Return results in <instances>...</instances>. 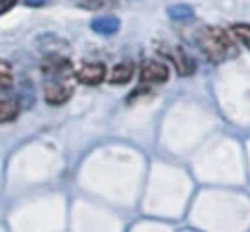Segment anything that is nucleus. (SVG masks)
<instances>
[{
	"label": "nucleus",
	"mask_w": 250,
	"mask_h": 232,
	"mask_svg": "<svg viewBox=\"0 0 250 232\" xmlns=\"http://www.w3.org/2000/svg\"><path fill=\"white\" fill-rule=\"evenodd\" d=\"M20 97L12 90L0 92V123L14 121L20 113Z\"/></svg>",
	"instance_id": "7"
},
{
	"label": "nucleus",
	"mask_w": 250,
	"mask_h": 232,
	"mask_svg": "<svg viewBox=\"0 0 250 232\" xmlns=\"http://www.w3.org/2000/svg\"><path fill=\"white\" fill-rule=\"evenodd\" d=\"M14 76H12V66L6 60H0V92L12 90Z\"/></svg>",
	"instance_id": "11"
},
{
	"label": "nucleus",
	"mask_w": 250,
	"mask_h": 232,
	"mask_svg": "<svg viewBox=\"0 0 250 232\" xmlns=\"http://www.w3.org/2000/svg\"><path fill=\"white\" fill-rule=\"evenodd\" d=\"M168 16L176 21H188L193 18V10L186 4H176V6H170L168 8Z\"/></svg>",
	"instance_id": "10"
},
{
	"label": "nucleus",
	"mask_w": 250,
	"mask_h": 232,
	"mask_svg": "<svg viewBox=\"0 0 250 232\" xmlns=\"http://www.w3.org/2000/svg\"><path fill=\"white\" fill-rule=\"evenodd\" d=\"M197 43L205 57L213 62H223L236 55V45L223 27H201L197 33Z\"/></svg>",
	"instance_id": "1"
},
{
	"label": "nucleus",
	"mask_w": 250,
	"mask_h": 232,
	"mask_svg": "<svg viewBox=\"0 0 250 232\" xmlns=\"http://www.w3.org/2000/svg\"><path fill=\"white\" fill-rule=\"evenodd\" d=\"M105 78V66L102 62H86L76 72V80L86 86H98Z\"/></svg>",
	"instance_id": "6"
},
{
	"label": "nucleus",
	"mask_w": 250,
	"mask_h": 232,
	"mask_svg": "<svg viewBox=\"0 0 250 232\" xmlns=\"http://www.w3.org/2000/svg\"><path fill=\"white\" fill-rule=\"evenodd\" d=\"M72 70V62L68 57L64 55H59V53H53V55H47L43 57L41 60V72L49 78H59V80H64Z\"/></svg>",
	"instance_id": "2"
},
{
	"label": "nucleus",
	"mask_w": 250,
	"mask_h": 232,
	"mask_svg": "<svg viewBox=\"0 0 250 232\" xmlns=\"http://www.w3.org/2000/svg\"><path fill=\"white\" fill-rule=\"evenodd\" d=\"M133 78V64L129 62H119L111 68V76L109 82L111 84H127Z\"/></svg>",
	"instance_id": "9"
},
{
	"label": "nucleus",
	"mask_w": 250,
	"mask_h": 232,
	"mask_svg": "<svg viewBox=\"0 0 250 232\" xmlns=\"http://www.w3.org/2000/svg\"><path fill=\"white\" fill-rule=\"evenodd\" d=\"M43 96H45V101L51 103V105H61L64 103L66 99H70L72 96V86H68L64 80H59V78H51L45 82L43 86Z\"/></svg>",
	"instance_id": "3"
},
{
	"label": "nucleus",
	"mask_w": 250,
	"mask_h": 232,
	"mask_svg": "<svg viewBox=\"0 0 250 232\" xmlns=\"http://www.w3.org/2000/svg\"><path fill=\"white\" fill-rule=\"evenodd\" d=\"M92 29L100 35H113L119 29V19L113 16H102L92 19Z\"/></svg>",
	"instance_id": "8"
},
{
	"label": "nucleus",
	"mask_w": 250,
	"mask_h": 232,
	"mask_svg": "<svg viewBox=\"0 0 250 232\" xmlns=\"http://www.w3.org/2000/svg\"><path fill=\"white\" fill-rule=\"evenodd\" d=\"M168 80V68L166 64L158 60H145L141 66V82L148 84H162Z\"/></svg>",
	"instance_id": "5"
},
{
	"label": "nucleus",
	"mask_w": 250,
	"mask_h": 232,
	"mask_svg": "<svg viewBox=\"0 0 250 232\" xmlns=\"http://www.w3.org/2000/svg\"><path fill=\"white\" fill-rule=\"evenodd\" d=\"M230 31L246 49H250V23H234Z\"/></svg>",
	"instance_id": "12"
},
{
	"label": "nucleus",
	"mask_w": 250,
	"mask_h": 232,
	"mask_svg": "<svg viewBox=\"0 0 250 232\" xmlns=\"http://www.w3.org/2000/svg\"><path fill=\"white\" fill-rule=\"evenodd\" d=\"M119 0H82V8L98 10V8H115Z\"/></svg>",
	"instance_id": "13"
},
{
	"label": "nucleus",
	"mask_w": 250,
	"mask_h": 232,
	"mask_svg": "<svg viewBox=\"0 0 250 232\" xmlns=\"http://www.w3.org/2000/svg\"><path fill=\"white\" fill-rule=\"evenodd\" d=\"M27 6H41V4H45V0H23Z\"/></svg>",
	"instance_id": "15"
},
{
	"label": "nucleus",
	"mask_w": 250,
	"mask_h": 232,
	"mask_svg": "<svg viewBox=\"0 0 250 232\" xmlns=\"http://www.w3.org/2000/svg\"><path fill=\"white\" fill-rule=\"evenodd\" d=\"M14 4H16V0H0V16L6 14L8 10H12Z\"/></svg>",
	"instance_id": "14"
},
{
	"label": "nucleus",
	"mask_w": 250,
	"mask_h": 232,
	"mask_svg": "<svg viewBox=\"0 0 250 232\" xmlns=\"http://www.w3.org/2000/svg\"><path fill=\"white\" fill-rule=\"evenodd\" d=\"M166 55L172 60V64L176 66V72L180 76H189V74L195 72V62H193V58L184 49H180V47H168L166 49Z\"/></svg>",
	"instance_id": "4"
}]
</instances>
